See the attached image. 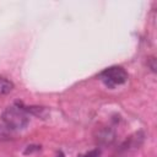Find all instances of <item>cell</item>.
I'll list each match as a JSON object with an SVG mask.
<instances>
[{
  "label": "cell",
  "mask_w": 157,
  "mask_h": 157,
  "mask_svg": "<svg viewBox=\"0 0 157 157\" xmlns=\"http://www.w3.org/2000/svg\"><path fill=\"white\" fill-rule=\"evenodd\" d=\"M2 121L6 125V128L11 130H21L25 129L29 121L28 114L25 112V109L21 107V103L17 102L15 105H11L6 108L2 113Z\"/></svg>",
  "instance_id": "1"
},
{
  "label": "cell",
  "mask_w": 157,
  "mask_h": 157,
  "mask_svg": "<svg viewBox=\"0 0 157 157\" xmlns=\"http://www.w3.org/2000/svg\"><path fill=\"white\" fill-rule=\"evenodd\" d=\"M99 78L105 86H108L109 88H114L115 86L126 82L128 72L121 66H110L99 74Z\"/></svg>",
  "instance_id": "2"
},
{
  "label": "cell",
  "mask_w": 157,
  "mask_h": 157,
  "mask_svg": "<svg viewBox=\"0 0 157 157\" xmlns=\"http://www.w3.org/2000/svg\"><path fill=\"white\" fill-rule=\"evenodd\" d=\"M114 137H115V132L112 128H102L98 130V134H97V141L101 144V145H110L113 141H114Z\"/></svg>",
  "instance_id": "3"
},
{
  "label": "cell",
  "mask_w": 157,
  "mask_h": 157,
  "mask_svg": "<svg viewBox=\"0 0 157 157\" xmlns=\"http://www.w3.org/2000/svg\"><path fill=\"white\" fill-rule=\"evenodd\" d=\"M21 103V102H20ZM21 107L25 109V112L27 114H32L36 117H39L42 119H45V117L48 115V109L45 107H38V105H23V103H21Z\"/></svg>",
  "instance_id": "4"
},
{
  "label": "cell",
  "mask_w": 157,
  "mask_h": 157,
  "mask_svg": "<svg viewBox=\"0 0 157 157\" xmlns=\"http://www.w3.org/2000/svg\"><path fill=\"white\" fill-rule=\"evenodd\" d=\"M12 90H13V83L9 78L0 76V96L10 93Z\"/></svg>",
  "instance_id": "5"
},
{
  "label": "cell",
  "mask_w": 157,
  "mask_h": 157,
  "mask_svg": "<svg viewBox=\"0 0 157 157\" xmlns=\"http://www.w3.org/2000/svg\"><path fill=\"white\" fill-rule=\"evenodd\" d=\"M101 156V151L98 148H94V150H91L86 153H82V155H78L77 157H99Z\"/></svg>",
  "instance_id": "6"
}]
</instances>
